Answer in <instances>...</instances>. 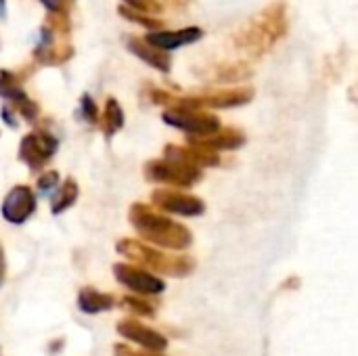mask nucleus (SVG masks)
<instances>
[{"label":"nucleus","instance_id":"f257e3e1","mask_svg":"<svg viewBox=\"0 0 358 356\" xmlns=\"http://www.w3.org/2000/svg\"><path fill=\"white\" fill-rule=\"evenodd\" d=\"M130 222L143 239L168 250H187L193 241V235L187 227L170 220L168 216L155 214L143 204H134L130 208Z\"/></svg>","mask_w":358,"mask_h":356},{"label":"nucleus","instance_id":"f03ea898","mask_svg":"<svg viewBox=\"0 0 358 356\" xmlns=\"http://www.w3.org/2000/svg\"><path fill=\"white\" fill-rule=\"evenodd\" d=\"M145 176L153 183H166L174 187H191L201 178L199 166L191 162L189 149L185 147H166L164 159L147 162Z\"/></svg>","mask_w":358,"mask_h":356},{"label":"nucleus","instance_id":"7ed1b4c3","mask_svg":"<svg viewBox=\"0 0 358 356\" xmlns=\"http://www.w3.org/2000/svg\"><path fill=\"white\" fill-rule=\"evenodd\" d=\"M117 252L136 262L138 266L151 269L155 273H164V275H172V277H185L189 273H193L195 262L187 256H170L164 252H157L149 245H143L141 241L134 239H122L117 241Z\"/></svg>","mask_w":358,"mask_h":356},{"label":"nucleus","instance_id":"20e7f679","mask_svg":"<svg viewBox=\"0 0 358 356\" xmlns=\"http://www.w3.org/2000/svg\"><path fill=\"white\" fill-rule=\"evenodd\" d=\"M164 122L174 128H180L189 134H197V136L212 134L220 128V122L216 115L203 113L193 107H172V109L164 111Z\"/></svg>","mask_w":358,"mask_h":356},{"label":"nucleus","instance_id":"39448f33","mask_svg":"<svg viewBox=\"0 0 358 356\" xmlns=\"http://www.w3.org/2000/svg\"><path fill=\"white\" fill-rule=\"evenodd\" d=\"M57 151V138L48 132H31L19 143V159L31 170H40Z\"/></svg>","mask_w":358,"mask_h":356},{"label":"nucleus","instance_id":"423d86ee","mask_svg":"<svg viewBox=\"0 0 358 356\" xmlns=\"http://www.w3.org/2000/svg\"><path fill=\"white\" fill-rule=\"evenodd\" d=\"M113 275L115 279L126 285L128 290L136 292V294H145V296H155L162 294L166 290V283L162 279H157L155 275L147 273L143 266H134V264H115L113 266Z\"/></svg>","mask_w":358,"mask_h":356},{"label":"nucleus","instance_id":"0eeeda50","mask_svg":"<svg viewBox=\"0 0 358 356\" xmlns=\"http://www.w3.org/2000/svg\"><path fill=\"white\" fill-rule=\"evenodd\" d=\"M151 201L170 212V214H178V216H199L203 214L206 206L199 197L195 195H185L180 191H172V189H157L151 195Z\"/></svg>","mask_w":358,"mask_h":356},{"label":"nucleus","instance_id":"6e6552de","mask_svg":"<svg viewBox=\"0 0 358 356\" xmlns=\"http://www.w3.org/2000/svg\"><path fill=\"white\" fill-rule=\"evenodd\" d=\"M117 334H120L122 338H126V340H130V342L143 346V348L149 350V353H164V350L168 348V340H166L159 332H155V329H151V327L138 323L136 319L120 321V323H117Z\"/></svg>","mask_w":358,"mask_h":356},{"label":"nucleus","instance_id":"1a4fd4ad","mask_svg":"<svg viewBox=\"0 0 358 356\" xmlns=\"http://www.w3.org/2000/svg\"><path fill=\"white\" fill-rule=\"evenodd\" d=\"M34 210H36V195L25 185L15 187L2 201V216L13 225L25 222L34 214Z\"/></svg>","mask_w":358,"mask_h":356},{"label":"nucleus","instance_id":"9d476101","mask_svg":"<svg viewBox=\"0 0 358 356\" xmlns=\"http://www.w3.org/2000/svg\"><path fill=\"white\" fill-rule=\"evenodd\" d=\"M201 36H203V31L199 27H185V29H176V31H153L147 36V42L162 50H174L178 46L197 42Z\"/></svg>","mask_w":358,"mask_h":356},{"label":"nucleus","instance_id":"9b49d317","mask_svg":"<svg viewBox=\"0 0 358 356\" xmlns=\"http://www.w3.org/2000/svg\"><path fill=\"white\" fill-rule=\"evenodd\" d=\"M189 143L191 145H197V147H206V149H212V151H220V149H237L245 143V136L243 132L235 130V128H224V130H216L212 134H206V136H189Z\"/></svg>","mask_w":358,"mask_h":356},{"label":"nucleus","instance_id":"f8f14e48","mask_svg":"<svg viewBox=\"0 0 358 356\" xmlns=\"http://www.w3.org/2000/svg\"><path fill=\"white\" fill-rule=\"evenodd\" d=\"M128 48H130V52H134L138 59H143L145 63L157 67L159 71H164V73L170 71V65H172L170 55L164 52L162 48L149 44L147 40L143 42V40H138V38H132V40H128Z\"/></svg>","mask_w":358,"mask_h":356},{"label":"nucleus","instance_id":"ddd939ff","mask_svg":"<svg viewBox=\"0 0 358 356\" xmlns=\"http://www.w3.org/2000/svg\"><path fill=\"white\" fill-rule=\"evenodd\" d=\"M78 306L82 313L86 315H99L103 311H109L113 306V296L109 294H101L94 287H84L78 294Z\"/></svg>","mask_w":358,"mask_h":356},{"label":"nucleus","instance_id":"4468645a","mask_svg":"<svg viewBox=\"0 0 358 356\" xmlns=\"http://www.w3.org/2000/svg\"><path fill=\"white\" fill-rule=\"evenodd\" d=\"M78 199V185L73 178H67L59 189H57V195L52 197V214H61L65 212L67 208H71Z\"/></svg>","mask_w":358,"mask_h":356},{"label":"nucleus","instance_id":"2eb2a0df","mask_svg":"<svg viewBox=\"0 0 358 356\" xmlns=\"http://www.w3.org/2000/svg\"><path fill=\"white\" fill-rule=\"evenodd\" d=\"M124 126V111L120 107V103L115 99H107L105 105V115H103V130L107 136L115 134L120 128Z\"/></svg>","mask_w":358,"mask_h":356},{"label":"nucleus","instance_id":"dca6fc26","mask_svg":"<svg viewBox=\"0 0 358 356\" xmlns=\"http://www.w3.org/2000/svg\"><path fill=\"white\" fill-rule=\"evenodd\" d=\"M0 97H4V99H8L13 103L25 99V92L21 88L17 76L6 71V69H0Z\"/></svg>","mask_w":358,"mask_h":356},{"label":"nucleus","instance_id":"f3484780","mask_svg":"<svg viewBox=\"0 0 358 356\" xmlns=\"http://www.w3.org/2000/svg\"><path fill=\"white\" fill-rule=\"evenodd\" d=\"M122 306H124V308H128L130 313L138 315V317H145V319H153V317H155V308H153L151 304H147L145 300L134 298V296L124 298V300H122Z\"/></svg>","mask_w":358,"mask_h":356},{"label":"nucleus","instance_id":"a211bd4d","mask_svg":"<svg viewBox=\"0 0 358 356\" xmlns=\"http://www.w3.org/2000/svg\"><path fill=\"white\" fill-rule=\"evenodd\" d=\"M117 10H120L122 17H126V19H130V21H134V23H141L143 27H149V29H155V27L159 29V27H162V21H159V19L145 17V15H141V10H134V8H130V6H120Z\"/></svg>","mask_w":358,"mask_h":356},{"label":"nucleus","instance_id":"6ab92c4d","mask_svg":"<svg viewBox=\"0 0 358 356\" xmlns=\"http://www.w3.org/2000/svg\"><path fill=\"white\" fill-rule=\"evenodd\" d=\"M57 185H59V174H57L55 170L44 172V174L38 178V191H40L42 195H46V193H50L52 189H57Z\"/></svg>","mask_w":358,"mask_h":356},{"label":"nucleus","instance_id":"aec40b11","mask_svg":"<svg viewBox=\"0 0 358 356\" xmlns=\"http://www.w3.org/2000/svg\"><path fill=\"white\" fill-rule=\"evenodd\" d=\"M130 8L143 10V13H157L162 10V4L157 0H124Z\"/></svg>","mask_w":358,"mask_h":356},{"label":"nucleus","instance_id":"412c9836","mask_svg":"<svg viewBox=\"0 0 358 356\" xmlns=\"http://www.w3.org/2000/svg\"><path fill=\"white\" fill-rule=\"evenodd\" d=\"M82 115L86 118V122H92V124L99 120L96 105H94V101H92L88 94H84V97H82Z\"/></svg>","mask_w":358,"mask_h":356},{"label":"nucleus","instance_id":"4be33fe9","mask_svg":"<svg viewBox=\"0 0 358 356\" xmlns=\"http://www.w3.org/2000/svg\"><path fill=\"white\" fill-rule=\"evenodd\" d=\"M17 107H19L21 115H23L27 122H34V120H36V115H38V107H36L31 101H27V99H21V101H17Z\"/></svg>","mask_w":358,"mask_h":356},{"label":"nucleus","instance_id":"5701e85b","mask_svg":"<svg viewBox=\"0 0 358 356\" xmlns=\"http://www.w3.org/2000/svg\"><path fill=\"white\" fill-rule=\"evenodd\" d=\"M115 356H159V353H134L128 346L115 344Z\"/></svg>","mask_w":358,"mask_h":356},{"label":"nucleus","instance_id":"b1692460","mask_svg":"<svg viewBox=\"0 0 358 356\" xmlns=\"http://www.w3.org/2000/svg\"><path fill=\"white\" fill-rule=\"evenodd\" d=\"M4 273H6V262H4V252H2V248H0V285H2V281H4Z\"/></svg>","mask_w":358,"mask_h":356},{"label":"nucleus","instance_id":"393cba45","mask_svg":"<svg viewBox=\"0 0 358 356\" xmlns=\"http://www.w3.org/2000/svg\"><path fill=\"white\" fill-rule=\"evenodd\" d=\"M4 6H6V0H0V17H4Z\"/></svg>","mask_w":358,"mask_h":356}]
</instances>
